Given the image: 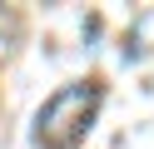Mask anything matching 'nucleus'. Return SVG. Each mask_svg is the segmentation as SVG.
Instances as JSON below:
<instances>
[{"label":"nucleus","mask_w":154,"mask_h":149,"mask_svg":"<svg viewBox=\"0 0 154 149\" xmlns=\"http://www.w3.org/2000/svg\"><path fill=\"white\" fill-rule=\"evenodd\" d=\"M104 104L100 79H75L35 109V149H80Z\"/></svg>","instance_id":"obj_1"},{"label":"nucleus","mask_w":154,"mask_h":149,"mask_svg":"<svg viewBox=\"0 0 154 149\" xmlns=\"http://www.w3.org/2000/svg\"><path fill=\"white\" fill-rule=\"evenodd\" d=\"M20 35H25V25H20V15L0 5V60H10V55H15V45H20Z\"/></svg>","instance_id":"obj_2"}]
</instances>
